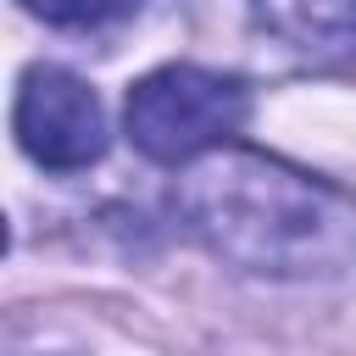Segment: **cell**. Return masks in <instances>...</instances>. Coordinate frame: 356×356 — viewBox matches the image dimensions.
<instances>
[{
  "instance_id": "1",
  "label": "cell",
  "mask_w": 356,
  "mask_h": 356,
  "mask_svg": "<svg viewBox=\"0 0 356 356\" xmlns=\"http://www.w3.org/2000/svg\"><path fill=\"white\" fill-rule=\"evenodd\" d=\"M172 200L189 234L250 278L317 284L356 267V195L284 156L222 145L189 161Z\"/></svg>"
},
{
  "instance_id": "2",
  "label": "cell",
  "mask_w": 356,
  "mask_h": 356,
  "mask_svg": "<svg viewBox=\"0 0 356 356\" xmlns=\"http://www.w3.org/2000/svg\"><path fill=\"white\" fill-rule=\"evenodd\" d=\"M245 117H250L245 83L228 72L195 67V61L145 72L122 100V128H128L134 150L161 167H189V161L222 150L245 128Z\"/></svg>"
},
{
  "instance_id": "3",
  "label": "cell",
  "mask_w": 356,
  "mask_h": 356,
  "mask_svg": "<svg viewBox=\"0 0 356 356\" xmlns=\"http://www.w3.org/2000/svg\"><path fill=\"white\" fill-rule=\"evenodd\" d=\"M11 134L44 172H83L106 156V111L95 89L67 67H28L11 106Z\"/></svg>"
},
{
  "instance_id": "4",
  "label": "cell",
  "mask_w": 356,
  "mask_h": 356,
  "mask_svg": "<svg viewBox=\"0 0 356 356\" xmlns=\"http://www.w3.org/2000/svg\"><path fill=\"white\" fill-rule=\"evenodd\" d=\"M256 22L317 72H356V0H250Z\"/></svg>"
},
{
  "instance_id": "5",
  "label": "cell",
  "mask_w": 356,
  "mask_h": 356,
  "mask_svg": "<svg viewBox=\"0 0 356 356\" xmlns=\"http://www.w3.org/2000/svg\"><path fill=\"white\" fill-rule=\"evenodd\" d=\"M17 6L50 28H100V22L122 17L134 0H17Z\"/></svg>"
}]
</instances>
